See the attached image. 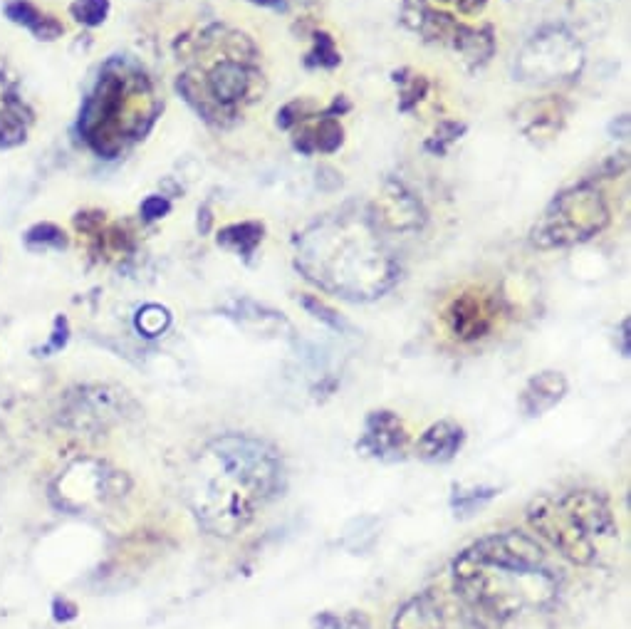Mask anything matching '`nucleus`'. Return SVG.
Segmentation results:
<instances>
[{"instance_id":"nucleus-1","label":"nucleus","mask_w":631,"mask_h":629,"mask_svg":"<svg viewBox=\"0 0 631 629\" xmlns=\"http://www.w3.org/2000/svg\"><path fill=\"white\" fill-rule=\"evenodd\" d=\"M283 478V459L273 444L233 431L211 439L194 456L186 501L206 533L233 538L278 496Z\"/></svg>"},{"instance_id":"nucleus-2","label":"nucleus","mask_w":631,"mask_h":629,"mask_svg":"<svg viewBox=\"0 0 631 629\" xmlns=\"http://www.w3.org/2000/svg\"><path fill=\"white\" fill-rule=\"evenodd\" d=\"M456 595L478 615L510 622L552 607L560 573L545 548L518 530L488 535L468 545L451 565Z\"/></svg>"},{"instance_id":"nucleus-3","label":"nucleus","mask_w":631,"mask_h":629,"mask_svg":"<svg viewBox=\"0 0 631 629\" xmlns=\"http://www.w3.org/2000/svg\"><path fill=\"white\" fill-rule=\"evenodd\" d=\"M297 268L327 293L347 300H374L399 278L377 233L357 218H325L297 241Z\"/></svg>"},{"instance_id":"nucleus-4","label":"nucleus","mask_w":631,"mask_h":629,"mask_svg":"<svg viewBox=\"0 0 631 629\" xmlns=\"http://www.w3.org/2000/svg\"><path fill=\"white\" fill-rule=\"evenodd\" d=\"M530 528L562 558L602 568L619 555V525L607 498L589 488L540 496L528 506Z\"/></svg>"},{"instance_id":"nucleus-5","label":"nucleus","mask_w":631,"mask_h":629,"mask_svg":"<svg viewBox=\"0 0 631 629\" xmlns=\"http://www.w3.org/2000/svg\"><path fill=\"white\" fill-rule=\"evenodd\" d=\"M154 119L151 92L139 75L129 77L122 72H104L97 92L85 109V132L99 154L119 152L122 134H142L144 124Z\"/></svg>"},{"instance_id":"nucleus-6","label":"nucleus","mask_w":631,"mask_h":629,"mask_svg":"<svg viewBox=\"0 0 631 629\" xmlns=\"http://www.w3.org/2000/svg\"><path fill=\"white\" fill-rule=\"evenodd\" d=\"M609 223V211L602 194L589 186L562 194L545 213L540 226L535 228L533 241L540 248H560L587 241L597 236Z\"/></svg>"},{"instance_id":"nucleus-7","label":"nucleus","mask_w":631,"mask_h":629,"mask_svg":"<svg viewBox=\"0 0 631 629\" xmlns=\"http://www.w3.org/2000/svg\"><path fill=\"white\" fill-rule=\"evenodd\" d=\"M124 488L127 483H124L122 473L85 461L65 473V478L60 481V498L70 508H87L117 498L119 493H124Z\"/></svg>"},{"instance_id":"nucleus-8","label":"nucleus","mask_w":631,"mask_h":629,"mask_svg":"<svg viewBox=\"0 0 631 629\" xmlns=\"http://www.w3.org/2000/svg\"><path fill=\"white\" fill-rule=\"evenodd\" d=\"M357 449L377 461H401L409 449V431L399 414L389 412V409H377L364 419Z\"/></svg>"},{"instance_id":"nucleus-9","label":"nucleus","mask_w":631,"mask_h":629,"mask_svg":"<svg viewBox=\"0 0 631 629\" xmlns=\"http://www.w3.org/2000/svg\"><path fill=\"white\" fill-rule=\"evenodd\" d=\"M448 330L453 337L463 342H476L486 337L493 330L495 310L488 295L478 293V290H468V293L458 295L446 310Z\"/></svg>"},{"instance_id":"nucleus-10","label":"nucleus","mask_w":631,"mask_h":629,"mask_svg":"<svg viewBox=\"0 0 631 629\" xmlns=\"http://www.w3.org/2000/svg\"><path fill=\"white\" fill-rule=\"evenodd\" d=\"M208 92H211L213 102L218 107H233L243 100L250 92V85H253V77H250V70L243 65L236 57H226V60L218 62L206 77Z\"/></svg>"},{"instance_id":"nucleus-11","label":"nucleus","mask_w":631,"mask_h":629,"mask_svg":"<svg viewBox=\"0 0 631 629\" xmlns=\"http://www.w3.org/2000/svg\"><path fill=\"white\" fill-rule=\"evenodd\" d=\"M67 414H70L77 429H104V426L122 417V407H119L117 394L97 387L85 389Z\"/></svg>"},{"instance_id":"nucleus-12","label":"nucleus","mask_w":631,"mask_h":629,"mask_svg":"<svg viewBox=\"0 0 631 629\" xmlns=\"http://www.w3.org/2000/svg\"><path fill=\"white\" fill-rule=\"evenodd\" d=\"M463 441H466V431L461 424L451 419L436 421L416 441V456L426 464H446V461L456 459Z\"/></svg>"},{"instance_id":"nucleus-13","label":"nucleus","mask_w":631,"mask_h":629,"mask_svg":"<svg viewBox=\"0 0 631 629\" xmlns=\"http://www.w3.org/2000/svg\"><path fill=\"white\" fill-rule=\"evenodd\" d=\"M567 394V379L560 372H547L535 374L528 384L520 392V409H523L528 417H542V414L550 412L552 407L565 399Z\"/></svg>"},{"instance_id":"nucleus-14","label":"nucleus","mask_w":631,"mask_h":629,"mask_svg":"<svg viewBox=\"0 0 631 629\" xmlns=\"http://www.w3.org/2000/svg\"><path fill=\"white\" fill-rule=\"evenodd\" d=\"M391 629H446L441 602L431 592L411 597L396 610Z\"/></svg>"},{"instance_id":"nucleus-15","label":"nucleus","mask_w":631,"mask_h":629,"mask_svg":"<svg viewBox=\"0 0 631 629\" xmlns=\"http://www.w3.org/2000/svg\"><path fill=\"white\" fill-rule=\"evenodd\" d=\"M8 15H10V20H15V23L28 25V28L33 30V33L38 35L40 40H55L57 35L62 33V25L57 23V20L45 18V15H40L38 10L33 8V5L23 3V0H18V3H10Z\"/></svg>"},{"instance_id":"nucleus-16","label":"nucleus","mask_w":631,"mask_h":629,"mask_svg":"<svg viewBox=\"0 0 631 629\" xmlns=\"http://www.w3.org/2000/svg\"><path fill=\"white\" fill-rule=\"evenodd\" d=\"M263 241V226L260 223H236L218 233V243L226 248H233L241 256H253L255 246Z\"/></svg>"},{"instance_id":"nucleus-17","label":"nucleus","mask_w":631,"mask_h":629,"mask_svg":"<svg viewBox=\"0 0 631 629\" xmlns=\"http://www.w3.org/2000/svg\"><path fill=\"white\" fill-rule=\"evenodd\" d=\"M498 496V488H490V486H473V488H463L456 486L453 488V496H451V508L456 511L458 518H468L473 513L481 511L486 503L493 501Z\"/></svg>"},{"instance_id":"nucleus-18","label":"nucleus","mask_w":631,"mask_h":629,"mask_svg":"<svg viewBox=\"0 0 631 629\" xmlns=\"http://www.w3.org/2000/svg\"><path fill=\"white\" fill-rule=\"evenodd\" d=\"M171 315L169 310H164L161 305H146L144 310H139L137 315V327L144 332L146 337H156L169 327Z\"/></svg>"},{"instance_id":"nucleus-19","label":"nucleus","mask_w":631,"mask_h":629,"mask_svg":"<svg viewBox=\"0 0 631 629\" xmlns=\"http://www.w3.org/2000/svg\"><path fill=\"white\" fill-rule=\"evenodd\" d=\"M109 10V0H77L72 5V13L80 23L85 25H99L104 18H107Z\"/></svg>"},{"instance_id":"nucleus-20","label":"nucleus","mask_w":631,"mask_h":629,"mask_svg":"<svg viewBox=\"0 0 631 629\" xmlns=\"http://www.w3.org/2000/svg\"><path fill=\"white\" fill-rule=\"evenodd\" d=\"M302 308H305L312 317H317V320H320V322L330 325L332 330H344L342 317L337 315L335 310L330 308V305L322 303L320 298H312V295H305V298H302Z\"/></svg>"},{"instance_id":"nucleus-21","label":"nucleus","mask_w":631,"mask_h":629,"mask_svg":"<svg viewBox=\"0 0 631 629\" xmlns=\"http://www.w3.org/2000/svg\"><path fill=\"white\" fill-rule=\"evenodd\" d=\"M28 243H43V246H48V243H52V246H55V248H62V246H65V238H62L60 228L50 226V223H43V226L30 228Z\"/></svg>"},{"instance_id":"nucleus-22","label":"nucleus","mask_w":631,"mask_h":629,"mask_svg":"<svg viewBox=\"0 0 631 629\" xmlns=\"http://www.w3.org/2000/svg\"><path fill=\"white\" fill-rule=\"evenodd\" d=\"M142 213H144V218H149V221L151 218H161L164 213H169V201L161 199V196H151V199L144 201Z\"/></svg>"},{"instance_id":"nucleus-23","label":"nucleus","mask_w":631,"mask_h":629,"mask_svg":"<svg viewBox=\"0 0 631 629\" xmlns=\"http://www.w3.org/2000/svg\"><path fill=\"white\" fill-rule=\"evenodd\" d=\"M312 627L315 629H344V622L340 615H335V612H317L315 617H312Z\"/></svg>"},{"instance_id":"nucleus-24","label":"nucleus","mask_w":631,"mask_h":629,"mask_svg":"<svg viewBox=\"0 0 631 629\" xmlns=\"http://www.w3.org/2000/svg\"><path fill=\"white\" fill-rule=\"evenodd\" d=\"M344 629H372V620H369L367 612L352 610L349 615L342 617Z\"/></svg>"},{"instance_id":"nucleus-25","label":"nucleus","mask_w":631,"mask_h":629,"mask_svg":"<svg viewBox=\"0 0 631 629\" xmlns=\"http://www.w3.org/2000/svg\"><path fill=\"white\" fill-rule=\"evenodd\" d=\"M486 3H488V0H456L458 10H461L463 15H476V13H481V10L486 8Z\"/></svg>"},{"instance_id":"nucleus-26","label":"nucleus","mask_w":631,"mask_h":629,"mask_svg":"<svg viewBox=\"0 0 631 629\" xmlns=\"http://www.w3.org/2000/svg\"><path fill=\"white\" fill-rule=\"evenodd\" d=\"M622 340H624L622 352H624V355H629V345H627V342H629V322H624V325H622Z\"/></svg>"},{"instance_id":"nucleus-27","label":"nucleus","mask_w":631,"mask_h":629,"mask_svg":"<svg viewBox=\"0 0 631 629\" xmlns=\"http://www.w3.org/2000/svg\"><path fill=\"white\" fill-rule=\"evenodd\" d=\"M253 3L268 5V8H283V5H285V0H253Z\"/></svg>"}]
</instances>
